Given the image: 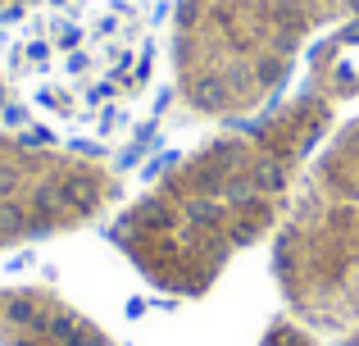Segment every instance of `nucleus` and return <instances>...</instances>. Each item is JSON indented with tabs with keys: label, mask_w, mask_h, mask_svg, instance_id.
<instances>
[{
	"label": "nucleus",
	"mask_w": 359,
	"mask_h": 346,
	"mask_svg": "<svg viewBox=\"0 0 359 346\" xmlns=\"http://www.w3.org/2000/svg\"><path fill=\"white\" fill-rule=\"evenodd\" d=\"M259 346H318V342H314V328H305L296 314H282V319L269 324Z\"/></svg>",
	"instance_id": "obj_6"
},
{
	"label": "nucleus",
	"mask_w": 359,
	"mask_h": 346,
	"mask_svg": "<svg viewBox=\"0 0 359 346\" xmlns=\"http://www.w3.org/2000/svg\"><path fill=\"white\" fill-rule=\"evenodd\" d=\"M332 119L323 91L300 87L228 124L123 205L109 241L164 296H205L241 251L282 228Z\"/></svg>",
	"instance_id": "obj_1"
},
{
	"label": "nucleus",
	"mask_w": 359,
	"mask_h": 346,
	"mask_svg": "<svg viewBox=\"0 0 359 346\" xmlns=\"http://www.w3.org/2000/svg\"><path fill=\"white\" fill-rule=\"evenodd\" d=\"M9 5H14V0H0V14H5V9H9Z\"/></svg>",
	"instance_id": "obj_7"
},
{
	"label": "nucleus",
	"mask_w": 359,
	"mask_h": 346,
	"mask_svg": "<svg viewBox=\"0 0 359 346\" xmlns=\"http://www.w3.org/2000/svg\"><path fill=\"white\" fill-rule=\"evenodd\" d=\"M118 192L114 164L0 128V251L87 228L114 210Z\"/></svg>",
	"instance_id": "obj_4"
},
{
	"label": "nucleus",
	"mask_w": 359,
	"mask_h": 346,
	"mask_svg": "<svg viewBox=\"0 0 359 346\" xmlns=\"http://www.w3.org/2000/svg\"><path fill=\"white\" fill-rule=\"evenodd\" d=\"M273 278L305 328H359V119L337 128L300 173L273 232Z\"/></svg>",
	"instance_id": "obj_3"
},
{
	"label": "nucleus",
	"mask_w": 359,
	"mask_h": 346,
	"mask_svg": "<svg viewBox=\"0 0 359 346\" xmlns=\"http://www.w3.org/2000/svg\"><path fill=\"white\" fill-rule=\"evenodd\" d=\"M346 23H359V0H177V96L196 119H255L287 96L318 32Z\"/></svg>",
	"instance_id": "obj_2"
},
{
	"label": "nucleus",
	"mask_w": 359,
	"mask_h": 346,
	"mask_svg": "<svg viewBox=\"0 0 359 346\" xmlns=\"http://www.w3.org/2000/svg\"><path fill=\"white\" fill-rule=\"evenodd\" d=\"M0 346H118L55 287H0Z\"/></svg>",
	"instance_id": "obj_5"
}]
</instances>
